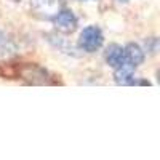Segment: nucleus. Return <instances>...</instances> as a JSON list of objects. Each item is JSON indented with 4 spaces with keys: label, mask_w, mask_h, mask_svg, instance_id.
Masks as SVG:
<instances>
[{
    "label": "nucleus",
    "mask_w": 160,
    "mask_h": 160,
    "mask_svg": "<svg viewBox=\"0 0 160 160\" xmlns=\"http://www.w3.org/2000/svg\"><path fill=\"white\" fill-rule=\"evenodd\" d=\"M18 77L29 85H45L50 83V77L45 69L37 64H18Z\"/></svg>",
    "instance_id": "f03ea898"
},
{
    "label": "nucleus",
    "mask_w": 160,
    "mask_h": 160,
    "mask_svg": "<svg viewBox=\"0 0 160 160\" xmlns=\"http://www.w3.org/2000/svg\"><path fill=\"white\" fill-rule=\"evenodd\" d=\"M102 42H104V35L98 26H88V28H85L80 32V37H78L80 50H83L87 53H95L96 50H99L102 47Z\"/></svg>",
    "instance_id": "f257e3e1"
},
{
    "label": "nucleus",
    "mask_w": 160,
    "mask_h": 160,
    "mask_svg": "<svg viewBox=\"0 0 160 160\" xmlns=\"http://www.w3.org/2000/svg\"><path fill=\"white\" fill-rule=\"evenodd\" d=\"M80 2H87V0H80Z\"/></svg>",
    "instance_id": "9d476101"
},
{
    "label": "nucleus",
    "mask_w": 160,
    "mask_h": 160,
    "mask_svg": "<svg viewBox=\"0 0 160 160\" xmlns=\"http://www.w3.org/2000/svg\"><path fill=\"white\" fill-rule=\"evenodd\" d=\"M61 8H62L61 0H31L32 13L43 19H53Z\"/></svg>",
    "instance_id": "7ed1b4c3"
},
{
    "label": "nucleus",
    "mask_w": 160,
    "mask_h": 160,
    "mask_svg": "<svg viewBox=\"0 0 160 160\" xmlns=\"http://www.w3.org/2000/svg\"><path fill=\"white\" fill-rule=\"evenodd\" d=\"M123 59L125 64L131 66V68H138L144 61V50L138 43H128L123 48Z\"/></svg>",
    "instance_id": "39448f33"
},
{
    "label": "nucleus",
    "mask_w": 160,
    "mask_h": 160,
    "mask_svg": "<svg viewBox=\"0 0 160 160\" xmlns=\"http://www.w3.org/2000/svg\"><path fill=\"white\" fill-rule=\"evenodd\" d=\"M133 69L128 64H122L115 68V74H114V80L117 85H136V78L133 75Z\"/></svg>",
    "instance_id": "0eeeda50"
},
{
    "label": "nucleus",
    "mask_w": 160,
    "mask_h": 160,
    "mask_svg": "<svg viewBox=\"0 0 160 160\" xmlns=\"http://www.w3.org/2000/svg\"><path fill=\"white\" fill-rule=\"evenodd\" d=\"M117 3H127V2H130V0H115Z\"/></svg>",
    "instance_id": "6e6552de"
},
{
    "label": "nucleus",
    "mask_w": 160,
    "mask_h": 160,
    "mask_svg": "<svg viewBox=\"0 0 160 160\" xmlns=\"http://www.w3.org/2000/svg\"><path fill=\"white\" fill-rule=\"evenodd\" d=\"M53 22H55L56 31L61 34H72L77 29V24H78L74 11L68 10V8H61L56 13V16L53 18Z\"/></svg>",
    "instance_id": "20e7f679"
},
{
    "label": "nucleus",
    "mask_w": 160,
    "mask_h": 160,
    "mask_svg": "<svg viewBox=\"0 0 160 160\" xmlns=\"http://www.w3.org/2000/svg\"><path fill=\"white\" fill-rule=\"evenodd\" d=\"M106 62H108L111 68H118L125 62L123 59V47L118 43H111L108 48H106Z\"/></svg>",
    "instance_id": "423d86ee"
},
{
    "label": "nucleus",
    "mask_w": 160,
    "mask_h": 160,
    "mask_svg": "<svg viewBox=\"0 0 160 160\" xmlns=\"http://www.w3.org/2000/svg\"><path fill=\"white\" fill-rule=\"evenodd\" d=\"M0 43H2V34H0Z\"/></svg>",
    "instance_id": "1a4fd4ad"
}]
</instances>
